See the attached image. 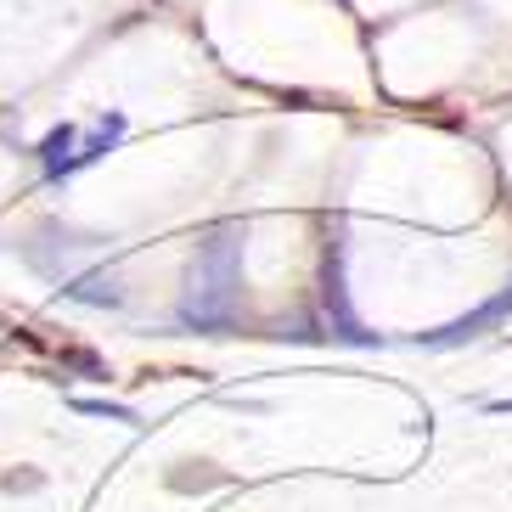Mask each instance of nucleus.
Wrapping results in <instances>:
<instances>
[{"instance_id": "1", "label": "nucleus", "mask_w": 512, "mask_h": 512, "mask_svg": "<svg viewBox=\"0 0 512 512\" xmlns=\"http://www.w3.org/2000/svg\"><path fill=\"white\" fill-rule=\"evenodd\" d=\"M169 484H175V490H214V484H226V473H214V467L203 462V473H169Z\"/></svg>"}]
</instances>
